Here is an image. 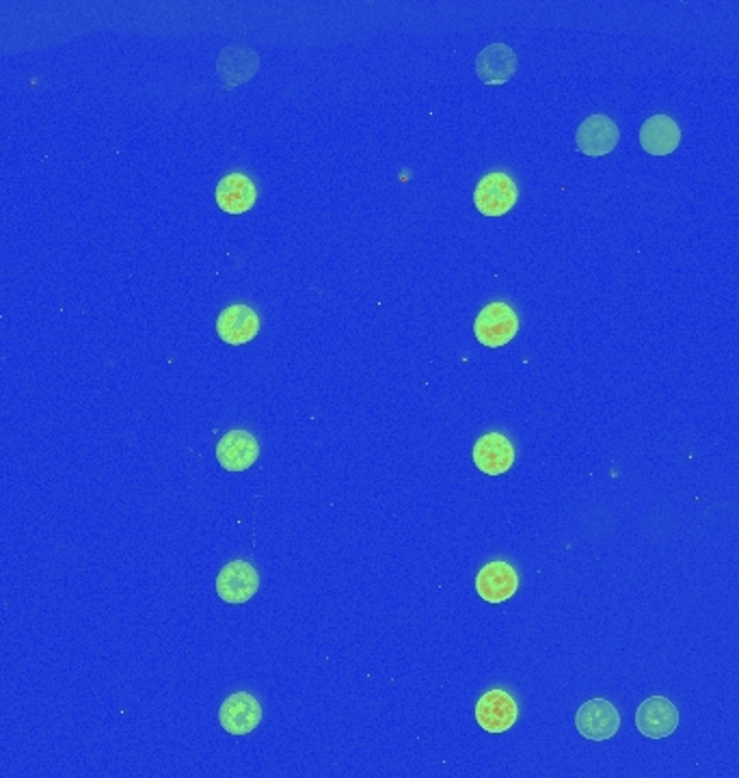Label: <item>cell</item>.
<instances>
[{
	"label": "cell",
	"mask_w": 739,
	"mask_h": 778,
	"mask_svg": "<svg viewBox=\"0 0 739 778\" xmlns=\"http://www.w3.org/2000/svg\"><path fill=\"white\" fill-rule=\"evenodd\" d=\"M474 716L483 731L497 736L514 727L519 718V707L506 690H489L476 703Z\"/></svg>",
	"instance_id": "obj_4"
},
{
	"label": "cell",
	"mask_w": 739,
	"mask_h": 778,
	"mask_svg": "<svg viewBox=\"0 0 739 778\" xmlns=\"http://www.w3.org/2000/svg\"><path fill=\"white\" fill-rule=\"evenodd\" d=\"M215 200L224 213L234 215V217L245 215L255 206L257 189L249 176L241 171H234V174H228L226 178H221V182L217 184V191H215Z\"/></svg>",
	"instance_id": "obj_13"
},
{
	"label": "cell",
	"mask_w": 739,
	"mask_h": 778,
	"mask_svg": "<svg viewBox=\"0 0 739 778\" xmlns=\"http://www.w3.org/2000/svg\"><path fill=\"white\" fill-rule=\"evenodd\" d=\"M636 727L649 740H662L677 731L679 712L666 697H651L636 712Z\"/></svg>",
	"instance_id": "obj_5"
},
{
	"label": "cell",
	"mask_w": 739,
	"mask_h": 778,
	"mask_svg": "<svg viewBox=\"0 0 739 778\" xmlns=\"http://www.w3.org/2000/svg\"><path fill=\"white\" fill-rule=\"evenodd\" d=\"M681 143V128L668 115H653L640 128V145L651 156H668Z\"/></svg>",
	"instance_id": "obj_14"
},
{
	"label": "cell",
	"mask_w": 739,
	"mask_h": 778,
	"mask_svg": "<svg viewBox=\"0 0 739 778\" xmlns=\"http://www.w3.org/2000/svg\"><path fill=\"white\" fill-rule=\"evenodd\" d=\"M621 132L619 126L608 115H590L586 117L575 132L577 150L586 156H606L619 145Z\"/></svg>",
	"instance_id": "obj_7"
},
{
	"label": "cell",
	"mask_w": 739,
	"mask_h": 778,
	"mask_svg": "<svg viewBox=\"0 0 739 778\" xmlns=\"http://www.w3.org/2000/svg\"><path fill=\"white\" fill-rule=\"evenodd\" d=\"M219 720L226 734L230 736H249L257 729L262 720V707L257 699L249 692H237L228 697L219 710Z\"/></svg>",
	"instance_id": "obj_8"
},
{
	"label": "cell",
	"mask_w": 739,
	"mask_h": 778,
	"mask_svg": "<svg viewBox=\"0 0 739 778\" xmlns=\"http://www.w3.org/2000/svg\"><path fill=\"white\" fill-rule=\"evenodd\" d=\"M474 465L487 476H501L514 465V448L501 433L483 435L472 450Z\"/></svg>",
	"instance_id": "obj_10"
},
{
	"label": "cell",
	"mask_w": 739,
	"mask_h": 778,
	"mask_svg": "<svg viewBox=\"0 0 739 778\" xmlns=\"http://www.w3.org/2000/svg\"><path fill=\"white\" fill-rule=\"evenodd\" d=\"M257 457L259 446L249 431H230L217 444V461L228 472H245Z\"/></svg>",
	"instance_id": "obj_12"
},
{
	"label": "cell",
	"mask_w": 739,
	"mask_h": 778,
	"mask_svg": "<svg viewBox=\"0 0 739 778\" xmlns=\"http://www.w3.org/2000/svg\"><path fill=\"white\" fill-rule=\"evenodd\" d=\"M519 588V575L510 562L493 560L476 575V590L487 603H504Z\"/></svg>",
	"instance_id": "obj_9"
},
{
	"label": "cell",
	"mask_w": 739,
	"mask_h": 778,
	"mask_svg": "<svg viewBox=\"0 0 739 778\" xmlns=\"http://www.w3.org/2000/svg\"><path fill=\"white\" fill-rule=\"evenodd\" d=\"M519 200L514 180L504 171L487 174L474 189V206L485 217L508 215Z\"/></svg>",
	"instance_id": "obj_2"
},
{
	"label": "cell",
	"mask_w": 739,
	"mask_h": 778,
	"mask_svg": "<svg viewBox=\"0 0 739 778\" xmlns=\"http://www.w3.org/2000/svg\"><path fill=\"white\" fill-rule=\"evenodd\" d=\"M259 588V575L246 560L228 562L217 575V592L226 603H246Z\"/></svg>",
	"instance_id": "obj_6"
},
{
	"label": "cell",
	"mask_w": 739,
	"mask_h": 778,
	"mask_svg": "<svg viewBox=\"0 0 739 778\" xmlns=\"http://www.w3.org/2000/svg\"><path fill=\"white\" fill-rule=\"evenodd\" d=\"M259 331V316L245 303L226 307L217 318V333L230 346H243Z\"/></svg>",
	"instance_id": "obj_11"
},
{
	"label": "cell",
	"mask_w": 739,
	"mask_h": 778,
	"mask_svg": "<svg viewBox=\"0 0 739 778\" xmlns=\"http://www.w3.org/2000/svg\"><path fill=\"white\" fill-rule=\"evenodd\" d=\"M575 727H577L579 736H584L586 740L603 742L619 734L621 716H619V710L610 701L593 699V701H586L577 710Z\"/></svg>",
	"instance_id": "obj_3"
},
{
	"label": "cell",
	"mask_w": 739,
	"mask_h": 778,
	"mask_svg": "<svg viewBox=\"0 0 739 778\" xmlns=\"http://www.w3.org/2000/svg\"><path fill=\"white\" fill-rule=\"evenodd\" d=\"M519 331V316L508 303L495 301L481 309L474 320V335L483 346H506Z\"/></svg>",
	"instance_id": "obj_1"
},
{
	"label": "cell",
	"mask_w": 739,
	"mask_h": 778,
	"mask_svg": "<svg viewBox=\"0 0 739 778\" xmlns=\"http://www.w3.org/2000/svg\"><path fill=\"white\" fill-rule=\"evenodd\" d=\"M517 72V54L506 43L487 46L476 59V74L485 85H504Z\"/></svg>",
	"instance_id": "obj_15"
}]
</instances>
